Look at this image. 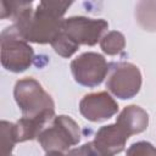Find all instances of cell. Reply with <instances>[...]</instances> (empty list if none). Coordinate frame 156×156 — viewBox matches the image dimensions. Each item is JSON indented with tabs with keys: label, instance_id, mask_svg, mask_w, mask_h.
I'll return each instance as SVG.
<instances>
[{
	"label": "cell",
	"instance_id": "cell-7",
	"mask_svg": "<svg viewBox=\"0 0 156 156\" xmlns=\"http://www.w3.org/2000/svg\"><path fill=\"white\" fill-rule=\"evenodd\" d=\"M74 80L88 88L100 85L110 71V63L98 52H84L71 62Z\"/></svg>",
	"mask_w": 156,
	"mask_h": 156
},
{
	"label": "cell",
	"instance_id": "cell-12",
	"mask_svg": "<svg viewBox=\"0 0 156 156\" xmlns=\"http://www.w3.org/2000/svg\"><path fill=\"white\" fill-rule=\"evenodd\" d=\"M124 46H126V38L121 32L117 30H111L106 33L100 40L101 50L110 56L122 52Z\"/></svg>",
	"mask_w": 156,
	"mask_h": 156
},
{
	"label": "cell",
	"instance_id": "cell-10",
	"mask_svg": "<svg viewBox=\"0 0 156 156\" xmlns=\"http://www.w3.org/2000/svg\"><path fill=\"white\" fill-rule=\"evenodd\" d=\"M116 123L130 136L144 132L149 126V115L136 105L126 106L118 115Z\"/></svg>",
	"mask_w": 156,
	"mask_h": 156
},
{
	"label": "cell",
	"instance_id": "cell-9",
	"mask_svg": "<svg viewBox=\"0 0 156 156\" xmlns=\"http://www.w3.org/2000/svg\"><path fill=\"white\" fill-rule=\"evenodd\" d=\"M129 135L117 124L102 126L94 138V145L104 156H115L124 150Z\"/></svg>",
	"mask_w": 156,
	"mask_h": 156
},
{
	"label": "cell",
	"instance_id": "cell-15",
	"mask_svg": "<svg viewBox=\"0 0 156 156\" xmlns=\"http://www.w3.org/2000/svg\"><path fill=\"white\" fill-rule=\"evenodd\" d=\"M126 156H156V147L149 141H136L128 147Z\"/></svg>",
	"mask_w": 156,
	"mask_h": 156
},
{
	"label": "cell",
	"instance_id": "cell-5",
	"mask_svg": "<svg viewBox=\"0 0 156 156\" xmlns=\"http://www.w3.org/2000/svg\"><path fill=\"white\" fill-rule=\"evenodd\" d=\"M106 88L115 96L126 100L134 98L141 88V73L130 62L110 63Z\"/></svg>",
	"mask_w": 156,
	"mask_h": 156
},
{
	"label": "cell",
	"instance_id": "cell-16",
	"mask_svg": "<svg viewBox=\"0 0 156 156\" xmlns=\"http://www.w3.org/2000/svg\"><path fill=\"white\" fill-rule=\"evenodd\" d=\"M67 156H104V155L98 150V147L94 145L93 141H88L79 147L68 150Z\"/></svg>",
	"mask_w": 156,
	"mask_h": 156
},
{
	"label": "cell",
	"instance_id": "cell-1",
	"mask_svg": "<svg viewBox=\"0 0 156 156\" xmlns=\"http://www.w3.org/2000/svg\"><path fill=\"white\" fill-rule=\"evenodd\" d=\"M32 1L13 21L21 37L30 43L48 44L62 28L63 15L72 1H40L33 10Z\"/></svg>",
	"mask_w": 156,
	"mask_h": 156
},
{
	"label": "cell",
	"instance_id": "cell-4",
	"mask_svg": "<svg viewBox=\"0 0 156 156\" xmlns=\"http://www.w3.org/2000/svg\"><path fill=\"white\" fill-rule=\"evenodd\" d=\"M80 140L79 126L69 116L60 115L52 121V126L43 129L38 141L46 152L67 151L71 146L77 145Z\"/></svg>",
	"mask_w": 156,
	"mask_h": 156
},
{
	"label": "cell",
	"instance_id": "cell-3",
	"mask_svg": "<svg viewBox=\"0 0 156 156\" xmlns=\"http://www.w3.org/2000/svg\"><path fill=\"white\" fill-rule=\"evenodd\" d=\"M1 65L10 72L20 73L29 68L34 60L33 48L24 40L16 27H6L0 35Z\"/></svg>",
	"mask_w": 156,
	"mask_h": 156
},
{
	"label": "cell",
	"instance_id": "cell-8",
	"mask_svg": "<svg viewBox=\"0 0 156 156\" xmlns=\"http://www.w3.org/2000/svg\"><path fill=\"white\" fill-rule=\"evenodd\" d=\"M79 111L84 118L91 122H101L111 118L118 111V104L106 91L84 95L79 102Z\"/></svg>",
	"mask_w": 156,
	"mask_h": 156
},
{
	"label": "cell",
	"instance_id": "cell-6",
	"mask_svg": "<svg viewBox=\"0 0 156 156\" xmlns=\"http://www.w3.org/2000/svg\"><path fill=\"white\" fill-rule=\"evenodd\" d=\"M108 23L102 18H89L84 16H72L65 18L61 30L78 46H93L104 37Z\"/></svg>",
	"mask_w": 156,
	"mask_h": 156
},
{
	"label": "cell",
	"instance_id": "cell-17",
	"mask_svg": "<svg viewBox=\"0 0 156 156\" xmlns=\"http://www.w3.org/2000/svg\"><path fill=\"white\" fill-rule=\"evenodd\" d=\"M46 156H67V155H65L63 152H60V151H51V152H48Z\"/></svg>",
	"mask_w": 156,
	"mask_h": 156
},
{
	"label": "cell",
	"instance_id": "cell-2",
	"mask_svg": "<svg viewBox=\"0 0 156 156\" xmlns=\"http://www.w3.org/2000/svg\"><path fill=\"white\" fill-rule=\"evenodd\" d=\"M13 96L22 111V117L37 119L46 124L55 116V104L51 95L34 78L17 80Z\"/></svg>",
	"mask_w": 156,
	"mask_h": 156
},
{
	"label": "cell",
	"instance_id": "cell-13",
	"mask_svg": "<svg viewBox=\"0 0 156 156\" xmlns=\"http://www.w3.org/2000/svg\"><path fill=\"white\" fill-rule=\"evenodd\" d=\"M1 156H11L13 146L18 143L17 127L15 123L1 121Z\"/></svg>",
	"mask_w": 156,
	"mask_h": 156
},
{
	"label": "cell",
	"instance_id": "cell-11",
	"mask_svg": "<svg viewBox=\"0 0 156 156\" xmlns=\"http://www.w3.org/2000/svg\"><path fill=\"white\" fill-rule=\"evenodd\" d=\"M139 24L150 32L156 30V1H140L135 7Z\"/></svg>",
	"mask_w": 156,
	"mask_h": 156
},
{
	"label": "cell",
	"instance_id": "cell-14",
	"mask_svg": "<svg viewBox=\"0 0 156 156\" xmlns=\"http://www.w3.org/2000/svg\"><path fill=\"white\" fill-rule=\"evenodd\" d=\"M50 44L54 48V50H55L56 54H58L60 56L66 57V58L71 57L79 49V46L76 43H73L62 30H60L56 34V37L51 40Z\"/></svg>",
	"mask_w": 156,
	"mask_h": 156
},
{
	"label": "cell",
	"instance_id": "cell-18",
	"mask_svg": "<svg viewBox=\"0 0 156 156\" xmlns=\"http://www.w3.org/2000/svg\"><path fill=\"white\" fill-rule=\"evenodd\" d=\"M11 156H12V155H11Z\"/></svg>",
	"mask_w": 156,
	"mask_h": 156
}]
</instances>
